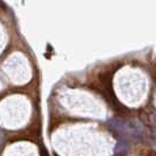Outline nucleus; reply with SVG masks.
Returning a JSON list of instances; mask_svg holds the SVG:
<instances>
[{
    "mask_svg": "<svg viewBox=\"0 0 156 156\" xmlns=\"http://www.w3.org/2000/svg\"><path fill=\"white\" fill-rule=\"evenodd\" d=\"M129 149H130V143L128 141H121L116 146L115 153L119 156H126L129 153Z\"/></svg>",
    "mask_w": 156,
    "mask_h": 156,
    "instance_id": "nucleus-1",
    "label": "nucleus"
},
{
    "mask_svg": "<svg viewBox=\"0 0 156 156\" xmlns=\"http://www.w3.org/2000/svg\"><path fill=\"white\" fill-rule=\"evenodd\" d=\"M153 117H154V121L156 122V110L154 112V115H153Z\"/></svg>",
    "mask_w": 156,
    "mask_h": 156,
    "instance_id": "nucleus-2",
    "label": "nucleus"
}]
</instances>
